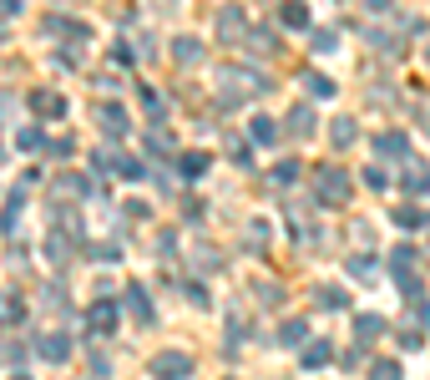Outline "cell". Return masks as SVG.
Instances as JSON below:
<instances>
[{
    "instance_id": "6da1fadb",
    "label": "cell",
    "mask_w": 430,
    "mask_h": 380,
    "mask_svg": "<svg viewBox=\"0 0 430 380\" xmlns=\"http://www.w3.org/2000/svg\"><path fill=\"white\" fill-rule=\"evenodd\" d=\"M188 375H193V360L183 350H163L152 360V380H188Z\"/></svg>"
},
{
    "instance_id": "7a4b0ae2",
    "label": "cell",
    "mask_w": 430,
    "mask_h": 380,
    "mask_svg": "<svg viewBox=\"0 0 430 380\" xmlns=\"http://www.w3.org/2000/svg\"><path fill=\"white\" fill-rule=\"evenodd\" d=\"M314 183H319V193H324V203H344V198H349V178H344V168H319Z\"/></svg>"
},
{
    "instance_id": "3957f363",
    "label": "cell",
    "mask_w": 430,
    "mask_h": 380,
    "mask_svg": "<svg viewBox=\"0 0 430 380\" xmlns=\"http://www.w3.org/2000/svg\"><path fill=\"white\" fill-rule=\"evenodd\" d=\"M86 319H91V330H96V335H117V324H122V309H117L112 299H96V304L86 309Z\"/></svg>"
},
{
    "instance_id": "277c9868",
    "label": "cell",
    "mask_w": 430,
    "mask_h": 380,
    "mask_svg": "<svg viewBox=\"0 0 430 380\" xmlns=\"http://www.w3.org/2000/svg\"><path fill=\"white\" fill-rule=\"evenodd\" d=\"M36 355L51 360V365H61V360L71 355V340H66V335H41V340H36Z\"/></svg>"
},
{
    "instance_id": "5b68a950",
    "label": "cell",
    "mask_w": 430,
    "mask_h": 380,
    "mask_svg": "<svg viewBox=\"0 0 430 380\" xmlns=\"http://www.w3.org/2000/svg\"><path fill=\"white\" fill-rule=\"evenodd\" d=\"M127 309L137 314V324H152V299H147L142 284H127Z\"/></svg>"
},
{
    "instance_id": "8992f818",
    "label": "cell",
    "mask_w": 430,
    "mask_h": 380,
    "mask_svg": "<svg viewBox=\"0 0 430 380\" xmlns=\"http://www.w3.org/2000/svg\"><path fill=\"white\" fill-rule=\"evenodd\" d=\"M101 132L106 137H127V112L122 106H101Z\"/></svg>"
},
{
    "instance_id": "52a82bcc",
    "label": "cell",
    "mask_w": 430,
    "mask_h": 380,
    "mask_svg": "<svg viewBox=\"0 0 430 380\" xmlns=\"http://www.w3.org/2000/svg\"><path fill=\"white\" fill-rule=\"evenodd\" d=\"M329 340H314V345H304V370H324L329 365Z\"/></svg>"
},
{
    "instance_id": "ba28073f",
    "label": "cell",
    "mask_w": 430,
    "mask_h": 380,
    "mask_svg": "<svg viewBox=\"0 0 430 380\" xmlns=\"http://www.w3.org/2000/svg\"><path fill=\"white\" fill-rule=\"evenodd\" d=\"M299 81H304V91H309V96H319V101H329V96H334V81H329V76H319V71H304Z\"/></svg>"
},
{
    "instance_id": "9c48e42d",
    "label": "cell",
    "mask_w": 430,
    "mask_h": 380,
    "mask_svg": "<svg viewBox=\"0 0 430 380\" xmlns=\"http://www.w3.org/2000/svg\"><path fill=\"white\" fill-rule=\"evenodd\" d=\"M31 106H36L41 117H61V112H66V101H61L56 91H36V96H31Z\"/></svg>"
},
{
    "instance_id": "30bf717a",
    "label": "cell",
    "mask_w": 430,
    "mask_h": 380,
    "mask_svg": "<svg viewBox=\"0 0 430 380\" xmlns=\"http://www.w3.org/2000/svg\"><path fill=\"white\" fill-rule=\"evenodd\" d=\"M354 335H359L364 345L380 340V335H385V319H380V314H359V319H354Z\"/></svg>"
},
{
    "instance_id": "8fae6325",
    "label": "cell",
    "mask_w": 430,
    "mask_h": 380,
    "mask_svg": "<svg viewBox=\"0 0 430 380\" xmlns=\"http://www.w3.org/2000/svg\"><path fill=\"white\" fill-rule=\"evenodd\" d=\"M374 152H380V157H405L410 142H405V132H385L380 142H374Z\"/></svg>"
},
{
    "instance_id": "7c38bea8",
    "label": "cell",
    "mask_w": 430,
    "mask_h": 380,
    "mask_svg": "<svg viewBox=\"0 0 430 380\" xmlns=\"http://www.w3.org/2000/svg\"><path fill=\"white\" fill-rule=\"evenodd\" d=\"M21 314H26V304H21V294H0V324H21Z\"/></svg>"
},
{
    "instance_id": "4fadbf2b",
    "label": "cell",
    "mask_w": 430,
    "mask_h": 380,
    "mask_svg": "<svg viewBox=\"0 0 430 380\" xmlns=\"http://www.w3.org/2000/svg\"><path fill=\"white\" fill-rule=\"evenodd\" d=\"M314 304H319V309H344L349 299H344V289H334V284H319V289H314Z\"/></svg>"
},
{
    "instance_id": "5bb4252c",
    "label": "cell",
    "mask_w": 430,
    "mask_h": 380,
    "mask_svg": "<svg viewBox=\"0 0 430 380\" xmlns=\"http://www.w3.org/2000/svg\"><path fill=\"white\" fill-rule=\"evenodd\" d=\"M400 183H405L410 193H425V188H430V168H420V162L410 157V168H405V178H400Z\"/></svg>"
},
{
    "instance_id": "9a60e30c",
    "label": "cell",
    "mask_w": 430,
    "mask_h": 380,
    "mask_svg": "<svg viewBox=\"0 0 430 380\" xmlns=\"http://www.w3.org/2000/svg\"><path fill=\"white\" fill-rule=\"evenodd\" d=\"M253 142H258V147L279 142V122H274V117H253Z\"/></svg>"
},
{
    "instance_id": "2e32d148",
    "label": "cell",
    "mask_w": 430,
    "mask_h": 380,
    "mask_svg": "<svg viewBox=\"0 0 430 380\" xmlns=\"http://www.w3.org/2000/svg\"><path fill=\"white\" fill-rule=\"evenodd\" d=\"M289 132L294 137H309L314 132V112H309V106H294V112H289Z\"/></svg>"
},
{
    "instance_id": "e0dca14e",
    "label": "cell",
    "mask_w": 430,
    "mask_h": 380,
    "mask_svg": "<svg viewBox=\"0 0 430 380\" xmlns=\"http://www.w3.org/2000/svg\"><path fill=\"white\" fill-rule=\"evenodd\" d=\"M178 173H183V178H203V173H208V157H203V152L178 157Z\"/></svg>"
},
{
    "instance_id": "ac0fdd59",
    "label": "cell",
    "mask_w": 430,
    "mask_h": 380,
    "mask_svg": "<svg viewBox=\"0 0 430 380\" xmlns=\"http://www.w3.org/2000/svg\"><path fill=\"white\" fill-rule=\"evenodd\" d=\"M425 219H430L425 208H395V224L400 229H425Z\"/></svg>"
},
{
    "instance_id": "d6986e66",
    "label": "cell",
    "mask_w": 430,
    "mask_h": 380,
    "mask_svg": "<svg viewBox=\"0 0 430 380\" xmlns=\"http://www.w3.org/2000/svg\"><path fill=\"white\" fill-rule=\"evenodd\" d=\"M395 284L405 299H420V274H410V269H395Z\"/></svg>"
},
{
    "instance_id": "ffe728a7",
    "label": "cell",
    "mask_w": 430,
    "mask_h": 380,
    "mask_svg": "<svg viewBox=\"0 0 430 380\" xmlns=\"http://www.w3.org/2000/svg\"><path fill=\"white\" fill-rule=\"evenodd\" d=\"M279 345H304V319H284V330H279Z\"/></svg>"
},
{
    "instance_id": "44dd1931",
    "label": "cell",
    "mask_w": 430,
    "mask_h": 380,
    "mask_svg": "<svg viewBox=\"0 0 430 380\" xmlns=\"http://www.w3.org/2000/svg\"><path fill=\"white\" fill-rule=\"evenodd\" d=\"M173 56H178V61H198V56H203V46H198L193 36H183V41L173 46Z\"/></svg>"
},
{
    "instance_id": "7402d4cb",
    "label": "cell",
    "mask_w": 430,
    "mask_h": 380,
    "mask_svg": "<svg viewBox=\"0 0 430 380\" xmlns=\"http://www.w3.org/2000/svg\"><path fill=\"white\" fill-rule=\"evenodd\" d=\"M369 380H400V365L395 360H374L369 365Z\"/></svg>"
},
{
    "instance_id": "603a6c76",
    "label": "cell",
    "mask_w": 430,
    "mask_h": 380,
    "mask_svg": "<svg viewBox=\"0 0 430 380\" xmlns=\"http://www.w3.org/2000/svg\"><path fill=\"white\" fill-rule=\"evenodd\" d=\"M142 106H147V117H152V122H163V112H168V106H163V96H157L152 86L142 91Z\"/></svg>"
},
{
    "instance_id": "cb8c5ba5",
    "label": "cell",
    "mask_w": 430,
    "mask_h": 380,
    "mask_svg": "<svg viewBox=\"0 0 430 380\" xmlns=\"http://www.w3.org/2000/svg\"><path fill=\"white\" fill-rule=\"evenodd\" d=\"M279 16H284V26H309V11L299 6V0H289V6H284Z\"/></svg>"
},
{
    "instance_id": "d4e9b609",
    "label": "cell",
    "mask_w": 430,
    "mask_h": 380,
    "mask_svg": "<svg viewBox=\"0 0 430 380\" xmlns=\"http://www.w3.org/2000/svg\"><path fill=\"white\" fill-rule=\"evenodd\" d=\"M218 31H223V36H238V31H243V16H238V11H223V16H218Z\"/></svg>"
},
{
    "instance_id": "484cf974",
    "label": "cell",
    "mask_w": 430,
    "mask_h": 380,
    "mask_svg": "<svg viewBox=\"0 0 430 380\" xmlns=\"http://www.w3.org/2000/svg\"><path fill=\"white\" fill-rule=\"evenodd\" d=\"M349 142H354V122L339 117V122H334V147H349Z\"/></svg>"
},
{
    "instance_id": "4316f807",
    "label": "cell",
    "mask_w": 430,
    "mask_h": 380,
    "mask_svg": "<svg viewBox=\"0 0 430 380\" xmlns=\"http://www.w3.org/2000/svg\"><path fill=\"white\" fill-rule=\"evenodd\" d=\"M309 46L314 51H334L339 41H334V31H309Z\"/></svg>"
},
{
    "instance_id": "83f0119b",
    "label": "cell",
    "mask_w": 430,
    "mask_h": 380,
    "mask_svg": "<svg viewBox=\"0 0 430 380\" xmlns=\"http://www.w3.org/2000/svg\"><path fill=\"white\" fill-rule=\"evenodd\" d=\"M16 142H21L26 152H36V147H41L46 137H41V127H21V137H16Z\"/></svg>"
},
{
    "instance_id": "f1b7e54d",
    "label": "cell",
    "mask_w": 430,
    "mask_h": 380,
    "mask_svg": "<svg viewBox=\"0 0 430 380\" xmlns=\"http://www.w3.org/2000/svg\"><path fill=\"white\" fill-rule=\"evenodd\" d=\"M147 152H157V157H168V152H173V142H168L163 132H147Z\"/></svg>"
},
{
    "instance_id": "f546056e",
    "label": "cell",
    "mask_w": 430,
    "mask_h": 380,
    "mask_svg": "<svg viewBox=\"0 0 430 380\" xmlns=\"http://www.w3.org/2000/svg\"><path fill=\"white\" fill-rule=\"evenodd\" d=\"M349 274H354V279H369V274H374V264L359 254V259H349Z\"/></svg>"
},
{
    "instance_id": "4dcf8cb0",
    "label": "cell",
    "mask_w": 430,
    "mask_h": 380,
    "mask_svg": "<svg viewBox=\"0 0 430 380\" xmlns=\"http://www.w3.org/2000/svg\"><path fill=\"white\" fill-rule=\"evenodd\" d=\"M390 264H395V269H410V264H415V249H410V244H400V249H395V259H390Z\"/></svg>"
},
{
    "instance_id": "1f68e13d",
    "label": "cell",
    "mask_w": 430,
    "mask_h": 380,
    "mask_svg": "<svg viewBox=\"0 0 430 380\" xmlns=\"http://www.w3.org/2000/svg\"><path fill=\"white\" fill-rule=\"evenodd\" d=\"M274 178H279V183H294V178H299V162H279Z\"/></svg>"
},
{
    "instance_id": "d6a6232c",
    "label": "cell",
    "mask_w": 430,
    "mask_h": 380,
    "mask_svg": "<svg viewBox=\"0 0 430 380\" xmlns=\"http://www.w3.org/2000/svg\"><path fill=\"white\" fill-rule=\"evenodd\" d=\"M354 365H364V340H359V345L344 355V370H354Z\"/></svg>"
},
{
    "instance_id": "836d02e7",
    "label": "cell",
    "mask_w": 430,
    "mask_h": 380,
    "mask_svg": "<svg viewBox=\"0 0 430 380\" xmlns=\"http://www.w3.org/2000/svg\"><path fill=\"white\" fill-rule=\"evenodd\" d=\"M21 355H26V350H21V345H0V360H6V365H16V360H21Z\"/></svg>"
},
{
    "instance_id": "e575fe53",
    "label": "cell",
    "mask_w": 430,
    "mask_h": 380,
    "mask_svg": "<svg viewBox=\"0 0 430 380\" xmlns=\"http://www.w3.org/2000/svg\"><path fill=\"white\" fill-rule=\"evenodd\" d=\"M410 304H415V319H420L425 330H430V304H425V299H410Z\"/></svg>"
},
{
    "instance_id": "d590c367",
    "label": "cell",
    "mask_w": 430,
    "mask_h": 380,
    "mask_svg": "<svg viewBox=\"0 0 430 380\" xmlns=\"http://www.w3.org/2000/svg\"><path fill=\"white\" fill-rule=\"evenodd\" d=\"M188 299H193V304L203 309V304H208V289H203V284H188Z\"/></svg>"
},
{
    "instance_id": "8d00e7d4",
    "label": "cell",
    "mask_w": 430,
    "mask_h": 380,
    "mask_svg": "<svg viewBox=\"0 0 430 380\" xmlns=\"http://www.w3.org/2000/svg\"><path fill=\"white\" fill-rule=\"evenodd\" d=\"M16 11H21V0H0V21H11Z\"/></svg>"
},
{
    "instance_id": "74e56055",
    "label": "cell",
    "mask_w": 430,
    "mask_h": 380,
    "mask_svg": "<svg viewBox=\"0 0 430 380\" xmlns=\"http://www.w3.org/2000/svg\"><path fill=\"white\" fill-rule=\"evenodd\" d=\"M364 6H369V11H385V6H390V0H364Z\"/></svg>"
},
{
    "instance_id": "f35d334b",
    "label": "cell",
    "mask_w": 430,
    "mask_h": 380,
    "mask_svg": "<svg viewBox=\"0 0 430 380\" xmlns=\"http://www.w3.org/2000/svg\"><path fill=\"white\" fill-rule=\"evenodd\" d=\"M11 380H31V375H11Z\"/></svg>"
},
{
    "instance_id": "ab89813d",
    "label": "cell",
    "mask_w": 430,
    "mask_h": 380,
    "mask_svg": "<svg viewBox=\"0 0 430 380\" xmlns=\"http://www.w3.org/2000/svg\"><path fill=\"white\" fill-rule=\"evenodd\" d=\"M425 132H430V117H425Z\"/></svg>"
},
{
    "instance_id": "60d3db41",
    "label": "cell",
    "mask_w": 430,
    "mask_h": 380,
    "mask_svg": "<svg viewBox=\"0 0 430 380\" xmlns=\"http://www.w3.org/2000/svg\"><path fill=\"white\" fill-rule=\"evenodd\" d=\"M425 56H430V51H425Z\"/></svg>"
}]
</instances>
